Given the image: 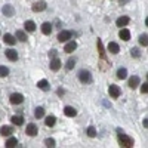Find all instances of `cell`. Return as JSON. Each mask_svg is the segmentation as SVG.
<instances>
[{"label": "cell", "instance_id": "1", "mask_svg": "<svg viewBox=\"0 0 148 148\" xmlns=\"http://www.w3.org/2000/svg\"><path fill=\"white\" fill-rule=\"evenodd\" d=\"M117 132H119V144H120V147H123V148H130V147H133V139L129 136V135H126V133H123V130H120V129H117Z\"/></svg>", "mask_w": 148, "mask_h": 148}, {"label": "cell", "instance_id": "2", "mask_svg": "<svg viewBox=\"0 0 148 148\" xmlns=\"http://www.w3.org/2000/svg\"><path fill=\"white\" fill-rule=\"evenodd\" d=\"M79 80L83 84H89V83H92V74L88 70H80L79 71Z\"/></svg>", "mask_w": 148, "mask_h": 148}, {"label": "cell", "instance_id": "3", "mask_svg": "<svg viewBox=\"0 0 148 148\" xmlns=\"http://www.w3.org/2000/svg\"><path fill=\"white\" fill-rule=\"evenodd\" d=\"M71 37H73V33H71V31L62 30V31H59V34H58V42L65 43V42H68V40L71 39Z\"/></svg>", "mask_w": 148, "mask_h": 148}, {"label": "cell", "instance_id": "4", "mask_svg": "<svg viewBox=\"0 0 148 148\" xmlns=\"http://www.w3.org/2000/svg\"><path fill=\"white\" fill-rule=\"evenodd\" d=\"M9 101H10V104H14V105H19V104L24 102V95L22 93H12L9 96Z\"/></svg>", "mask_w": 148, "mask_h": 148}, {"label": "cell", "instance_id": "5", "mask_svg": "<svg viewBox=\"0 0 148 148\" xmlns=\"http://www.w3.org/2000/svg\"><path fill=\"white\" fill-rule=\"evenodd\" d=\"M108 93H110L111 98H119L121 95V90L117 84H110L108 86Z\"/></svg>", "mask_w": 148, "mask_h": 148}, {"label": "cell", "instance_id": "6", "mask_svg": "<svg viewBox=\"0 0 148 148\" xmlns=\"http://www.w3.org/2000/svg\"><path fill=\"white\" fill-rule=\"evenodd\" d=\"M25 133L28 135V136H36V135L39 133V129H37L36 123H28L27 129H25Z\"/></svg>", "mask_w": 148, "mask_h": 148}, {"label": "cell", "instance_id": "7", "mask_svg": "<svg viewBox=\"0 0 148 148\" xmlns=\"http://www.w3.org/2000/svg\"><path fill=\"white\" fill-rule=\"evenodd\" d=\"M49 67H51L52 71H58L61 67H62V62H61V59L59 58H51V64H49Z\"/></svg>", "mask_w": 148, "mask_h": 148}, {"label": "cell", "instance_id": "8", "mask_svg": "<svg viewBox=\"0 0 148 148\" xmlns=\"http://www.w3.org/2000/svg\"><path fill=\"white\" fill-rule=\"evenodd\" d=\"M2 12H3V15H5V16L10 18V16H14V15H15V8L12 6V5H5V6L2 8Z\"/></svg>", "mask_w": 148, "mask_h": 148}, {"label": "cell", "instance_id": "9", "mask_svg": "<svg viewBox=\"0 0 148 148\" xmlns=\"http://www.w3.org/2000/svg\"><path fill=\"white\" fill-rule=\"evenodd\" d=\"M67 45L64 46V51L67 52V53H71V52H74L77 49V43L74 42V40H68V42H65Z\"/></svg>", "mask_w": 148, "mask_h": 148}, {"label": "cell", "instance_id": "10", "mask_svg": "<svg viewBox=\"0 0 148 148\" xmlns=\"http://www.w3.org/2000/svg\"><path fill=\"white\" fill-rule=\"evenodd\" d=\"M5 55H6V58H8L9 61H14V62L18 59V52L14 51V49H6V51H5Z\"/></svg>", "mask_w": 148, "mask_h": 148}, {"label": "cell", "instance_id": "11", "mask_svg": "<svg viewBox=\"0 0 148 148\" xmlns=\"http://www.w3.org/2000/svg\"><path fill=\"white\" fill-rule=\"evenodd\" d=\"M33 12H43L46 9V2H43V0H40V2H36L33 3Z\"/></svg>", "mask_w": 148, "mask_h": 148}, {"label": "cell", "instance_id": "12", "mask_svg": "<svg viewBox=\"0 0 148 148\" xmlns=\"http://www.w3.org/2000/svg\"><path fill=\"white\" fill-rule=\"evenodd\" d=\"M119 37H120L121 40H125V42H129V40H130V31H129L127 28H120Z\"/></svg>", "mask_w": 148, "mask_h": 148}, {"label": "cell", "instance_id": "13", "mask_svg": "<svg viewBox=\"0 0 148 148\" xmlns=\"http://www.w3.org/2000/svg\"><path fill=\"white\" fill-rule=\"evenodd\" d=\"M129 22H130V18H129V16H120V18H117V21H116V25L121 28V27H126Z\"/></svg>", "mask_w": 148, "mask_h": 148}, {"label": "cell", "instance_id": "14", "mask_svg": "<svg viewBox=\"0 0 148 148\" xmlns=\"http://www.w3.org/2000/svg\"><path fill=\"white\" fill-rule=\"evenodd\" d=\"M139 82H141V80H139L138 76H132V77L129 79V83H127V84H129L130 89H136L138 86H139Z\"/></svg>", "mask_w": 148, "mask_h": 148}, {"label": "cell", "instance_id": "15", "mask_svg": "<svg viewBox=\"0 0 148 148\" xmlns=\"http://www.w3.org/2000/svg\"><path fill=\"white\" fill-rule=\"evenodd\" d=\"M40 28H42V33H43L45 36H49V34L52 33V24H51V22H43Z\"/></svg>", "mask_w": 148, "mask_h": 148}, {"label": "cell", "instance_id": "16", "mask_svg": "<svg viewBox=\"0 0 148 148\" xmlns=\"http://www.w3.org/2000/svg\"><path fill=\"white\" fill-rule=\"evenodd\" d=\"M3 42L6 43V45H9V46H12V45H15V42H16V39L12 34H9V33H6L5 36H3Z\"/></svg>", "mask_w": 148, "mask_h": 148}, {"label": "cell", "instance_id": "17", "mask_svg": "<svg viewBox=\"0 0 148 148\" xmlns=\"http://www.w3.org/2000/svg\"><path fill=\"white\" fill-rule=\"evenodd\" d=\"M64 114L67 116V117H74L77 114V110L74 108V107H70V105H67L65 108H64Z\"/></svg>", "mask_w": 148, "mask_h": 148}, {"label": "cell", "instance_id": "18", "mask_svg": "<svg viewBox=\"0 0 148 148\" xmlns=\"http://www.w3.org/2000/svg\"><path fill=\"white\" fill-rule=\"evenodd\" d=\"M0 133H2V136H10V135L14 133V127L12 126H2Z\"/></svg>", "mask_w": 148, "mask_h": 148}, {"label": "cell", "instance_id": "19", "mask_svg": "<svg viewBox=\"0 0 148 148\" xmlns=\"http://www.w3.org/2000/svg\"><path fill=\"white\" fill-rule=\"evenodd\" d=\"M107 49H108V51H110L111 53H114V55L120 52V47H119V45H117L116 42H110V43H108V47H107Z\"/></svg>", "mask_w": 148, "mask_h": 148}, {"label": "cell", "instance_id": "20", "mask_svg": "<svg viewBox=\"0 0 148 148\" xmlns=\"http://www.w3.org/2000/svg\"><path fill=\"white\" fill-rule=\"evenodd\" d=\"M18 145V139L15 138V136H9V139L5 142V147L6 148H14V147H16Z\"/></svg>", "mask_w": 148, "mask_h": 148}, {"label": "cell", "instance_id": "21", "mask_svg": "<svg viewBox=\"0 0 148 148\" xmlns=\"http://www.w3.org/2000/svg\"><path fill=\"white\" fill-rule=\"evenodd\" d=\"M37 88H39L40 90H49L51 89V86H49V82L47 80H40V82H37Z\"/></svg>", "mask_w": 148, "mask_h": 148}, {"label": "cell", "instance_id": "22", "mask_svg": "<svg viewBox=\"0 0 148 148\" xmlns=\"http://www.w3.org/2000/svg\"><path fill=\"white\" fill-rule=\"evenodd\" d=\"M24 28H25V31H36V22L34 21H25V24H24Z\"/></svg>", "mask_w": 148, "mask_h": 148}, {"label": "cell", "instance_id": "23", "mask_svg": "<svg viewBox=\"0 0 148 148\" xmlns=\"http://www.w3.org/2000/svg\"><path fill=\"white\" fill-rule=\"evenodd\" d=\"M55 123H56V117H55V116H47V117L45 119V125H46L47 127L55 126Z\"/></svg>", "mask_w": 148, "mask_h": 148}, {"label": "cell", "instance_id": "24", "mask_svg": "<svg viewBox=\"0 0 148 148\" xmlns=\"http://www.w3.org/2000/svg\"><path fill=\"white\" fill-rule=\"evenodd\" d=\"M96 46H98V52H99L101 58H102V59H105V49H104V45H102V40H101V39H98Z\"/></svg>", "mask_w": 148, "mask_h": 148}, {"label": "cell", "instance_id": "25", "mask_svg": "<svg viewBox=\"0 0 148 148\" xmlns=\"http://www.w3.org/2000/svg\"><path fill=\"white\" fill-rule=\"evenodd\" d=\"M10 121H12V125H15V126H21L24 123V117L22 116H14L10 119Z\"/></svg>", "mask_w": 148, "mask_h": 148}, {"label": "cell", "instance_id": "26", "mask_svg": "<svg viewBox=\"0 0 148 148\" xmlns=\"http://www.w3.org/2000/svg\"><path fill=\"white\" fill-rule=\"evenodd\" d=\"M126 77H127V70H126V68H119V70H117V79L125 80Z\"/></svg>", "mask_w": 148, "mask_h": 148}, {"label": "cell", "instance_id": "27", "mask_svg": "<svg viewBox=\"0 0 148 148\" xmlns=\"http://www.w3.org/2000/svg\"><path fill=\"white\" fill-rule=\"evenodd\" d=\"M15 37H16V39L19 40V42H27V34L25 33H24V31H21V30H18L16 33H15Z\"/></svg>", "mask_w": 148, "mask_h": 148}, {"label": "cell", "instance_id": "28", "mask_svg": "<svg viewBox=\"0 0 148 148\" xmlns=\"http://www.w3.org/2000/svg\"><path fill=\"white\" fill-rule=\"evenodd\" d=\"M45 116V108L43 107H37L36 111H34V117L36 119H42Z\"/></svg>", "mask_w": 148, "mask_h": 148}, {"label": "cell", "instance_id": "29", "mask_svg": "<svg viewBox=\"0 0 148 148\" xmlns=\"http://www.w3.org/2000/svg\"><path fill=\"white\" fill-rule=\"evenodd\" d=\"M45 145H46L47 148H53V147H56V142H55L53 138H46V139H45Z\"/></svg>", "mask_w": 148, "mask_h": 148}, {"label": "cell", "instance_id": "30", "mask_svg": "<svg viewBox=\"0 0 148 148\" xmlns=\"http://www.w3.org/2000/svg\"><path fill=\"white\" fill-rule=\"evenodd\" d=\"M139 43H141V46H148V36L147 34H141L139 36Z\"/></svg>", "mask_w": 148, "mask_h": 148}, {"label": "cell", "instance_id": "31", "mask_svg": "<svg viewBox=\"0 0 148 148\" xmlns=\"http://www.w3.org/2000/svg\"><path fill=\"white\" fill-rule=\"evenodd\" d=\"M74 65H76V59H74V58H70V59L67 61V64H65V68L70 71V70L74 68Z\"/></svg>", "mask_w": 148, "mask_h": 148}, {"label": "cell", "instance_id": "32", "mask_svg": "<svg viewBox=\"0 0 148 148\" xmlns=\"http://www.w3.org/2000/svg\"><path fill=\"white\" fill-rule=\"evenodd\" d=\"M86 133H88L89 138H95V136H96V129H95L93 126H89L88 130H86Z\"/></svg>", "mask_w": 148, "mask_h": 148}, {"label": "cell", "instance_id": "33", "mask_svg": "<svg viewBox=\"0 0 148 148\" xmlns=\"http://www.w3.org/2000/svg\"><path fill=\"white\" fill-rule=\"evenodd\" d=\"M9 76V68L0 65V77H8Z\"/></svg>", "mask_w": 148, "mask_h": 148}, {"label": "cell", "instance_id": "34", "mask_svg": "<svg viewBox=\"0 0 148 148\" xmlns=\"http://www.w3.org/2000/svg\"><path fill=\"white\" fill-rule=\"evenodd\" d=\"M130 55H132L133 58H139V56H141V51H139L138 47H132V49H130Z\"/></svg>", "mask_w": 148, "mask_h": 148}, {"label": "cell", "instance_id": "35", "mask_svg": "<svg viewBox=\"0 0 148 148\" xmlns=\"http://www.w3.org/2000/svg\"><path fill=\"white\" fill-rule=\"evenodd\" d=\"M141 92H142V93H147V92H148V83H147V82H145L144 84H141Z\"/></svg>", "mask_w": 148, "mask_h": 148}, {"label": "cell", "instance_id": "36", "mask_svg": "<svg viewBox=\"0 0 148 148\" xmlns=\"http://www.w3.org/2000/svg\"><path fill=\"white\" fill-rule=\"evenodd\" d=\"M55 56H56V51H55V49H52V51L49 52V58H55Z\"/></svg>", "mask_w": 148, "mask_h": 148}, {"label": "cell", "instance_id": "37", "mask_svg": "<svg viewBox=\"0 0 148 148\" xmlns=\"http://www.w3.org/2000/svg\"><path fill=\"white\" fill-rule=\"evenodd\" d=\"M142 126H144L145 129L148 127V120H147V119H144V120H142Z\"/></svg>", "mask_w": 148, "mask_h": 148}, {"label": "cell", "instance_id": "38", "mask_svg": "<svg viewBox=\"0 0 148 148\" xmlns=\"http://www.w3.org/2000/svg\"><path fill=\"white\" fill-rule=\"evenodd\" d=\"M58 95H59V96L64 95V89H58Z\"/></svg>", "mask_w": 148, "mask_h": 148}, {"label": "cell", "instance_id": "39", "mask_svg": "<svg viewBox=\"0 0 148 148\" xmlns=\"http://www.w3.org/2000/svg\"><path fill=\"white\" fill-rule=\"evenodd\" d=\"M125 2H126V0H120V5H125Z\"/></svg>", "mask_w": 148, "mask_h": 148}]
</instances>
